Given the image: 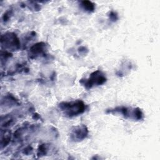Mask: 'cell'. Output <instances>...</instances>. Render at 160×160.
I'll list each match as a JSON object with an SVG mask.
<instances>
[{
	"label": "cell",
	"instance_id": "1",
	"mask_svg": "<svg viewBox=\"0 0 160 160\" xmlns=\"http://www.w3.org/2000/svg\"><path fill=\"white\" fill-rule=\"evenodd\" d=\"M63 108V110L66 111L68 114L69 115H75L79 112H81V111H83L84 109V106L83 104L81 102H78L77 103H69V104H65Z\"/></svg>",
	"mask_w": 160,
	"mask_h": 160
}]
</instances>
